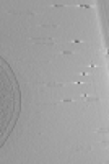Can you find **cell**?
<instances>
[{
  "label": "cell",
  "instance_id": "6da1fadb",
  "mask_svg": "<svg viewBox=\"0 0 109 164\" xmlns=\"http://www.w3.org/2000/svg\"><path fill=\"white\" fill-rule=\"evenodd\" d=\"M31 41H36V43H44V44H54V40H49V38H31Z\"/></svg>",
  "mask_w": 109,
  "mask_h": 164
}]
</instances>
